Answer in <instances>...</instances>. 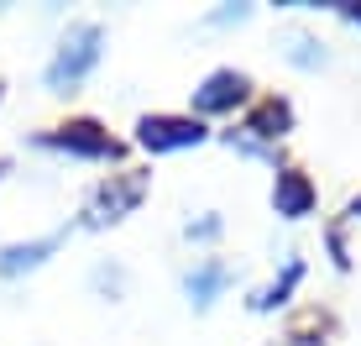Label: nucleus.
I'll list each match as a JSON object with an SVG mask.
<instances>
[{
  "mask_svg": "<svg viewBox=\"0 0 361 346\" xmlns=\"http://www.w3.org/2000/svg\"><path fill=\"white\" fill-rule=\"evenodd\" d=\"M99 64V27H73L68 37H63V47H58V58L47 64V84L53 90H63V84H79L84 73H90Z\"/></svg>",
  "mask_w": 361,
  "mask_h": 346,
  "instance_id": "nucleus-1",
  "label": "nucleus"
},
{
  "mask_svg": "<svg viewBox=\"0 0 361 346\" xmlns=\"http://www.w3.org/2000/svg\"><path fill=\"white\" fill-rule=\"evenodd\" d=\"M136 142H142L147 153H183V147L204 142V126H199L194 116H142Z\"/></svg>",
  "mask_w": 361,
  "mask_h": 346,
  "instance_id": "nucleus-2",
  "label": "nucleus"
},
{
  "mask_svg": "<svg viewBox=\"0 0 361 346\" xmlns=\"http://www.w3.org/2000/svg\"><path fill=\"white\" fill-rule=\"evenodd\" d=\"M142 194H147V173H110L105 184H99V194H94V220H121V215H131L136 205H142Z\"/></svg>",
  "mask_w": 361,
  "mask_h": 346,
  "instance_id": "nucleus-3",
  "label": "nucleus"
},
{
  "mask_svg": "<svg viewBox=\"0 0 361 346\" xmlns=\"http://www.w3.org/2000/svg\"><path fill=\"white\" fill-rule=\"evenodd\" d=\"M241 100H246V73H235V68H215L194 90V110H204V116H220V110H231Z\"/></svg>",
  "mask_w": 361,
  "mask_h": 346,
  "instance_id": "nucleus-4",
  "label": "nucleus"
},
{
  "mask_svg": "<svg viewBox=\"0 0 361 346\" xmlns=\"http://www.w3.org/2000/svg\"><path fill=\"white\" fill-rule=\"evenodd\" d=\"M47 142H53V147H68V153H79V157H116L110 131H99L94 121H68V126H58Z\"/></svg>",
  "mask_w": 361,
  "mask_h": 346,
  "instance_id": "nucleus-5",
  "label": "nucleus"
},
{
  "mask_svg": "<svg viewBox=\"0 0 361 346\" xmlns=\"http://www.w3.org/2000/svg\"><path fill=\"white\" fill-rule=\"evenodd\" d=\"M272 205H278V215H283V220L309 215V210H314V184H309L298 168H283V173H278V184H272Z\"/></svg>",
  "mask_w": 361,
  "mask_h": 346,
  "instance_id": "nucleus-6",
  "label": "nucleus"
},
{
  "mask_svg": "<svg viewBox=\"0 0 361 346\" xmlns=\"http://www.w3.org/2000/svg\"><path fill=\"white\" fill-rule=\"evenodd\" d=\"M226 263H199L194 273H189V299H194V310H204V304H215V294L226 289Z\"/></svg>",
  "mask_w": 361,
  "mask_h": 346,
  "instance_id": "nucleus-7",
  "label": "nucleus"
},
{
  "mask_svg": "<svg viewBox=\"0 0 361 346\" xmlns=\"http://www.w3.org/2000/svg\"><path fill=\"white\" fill-rule=\"evenodd\" d=\"M288 126H293L288 100H262V105L252 110V121H246V131H257V137H283Z\"/></svg>",
  "mask_w": 361,
  "mask_h": 346,
  "instance_id": "nucleus-8",
  "label": "nucleus"
},
{
  "mask_svg": "<svg viewBox=\"0 0 361 346\" xmlns=\"http://www.w3.org/2000/svg\"><path fill=\"white\" fill-rule=\"evenodd\" d=\"M298 278H304V263L293 257V263L283 268V278H278V283H267V289L252 299V310H278V304H283V299H288V294L298 289Z\"/></svg>",
  "mask_w": 361,
  "mask_h": 346,
  "instance_id": "nucleus-9",
  "label": "nucleus"
},
{
  "mask_svg": "<svg viewBox=\"0 0 361 346\" xmlns=\"http://www.w3.org/2000/svg\"><path fill=\"white\" fill-rule=\"evenodd\" d=\"M53 246H58L53 237H42V241H32V246H11V252L0 257V273H21V268H37L47 252H53Z\"/></svg>",
  "mask_w": 361,
  "mask_h": 346,
  "instance_id": "nucleus-10",
  "label": "nucleus"
},
{
  "mask_svg": "<svg viewBox=\"0 0 361 346\" xmlns=\"http://www.w3.org/2000/svg\"><path fill=\"white\" fill-rule=\"evenodd\" d=\"M325 330H330V315L325 310H304V315H293L288 341L293 346H314V336H325Z\"/></svg>",
  "mask_w": 361,
  "mask_h": 346,
  "instance_id": "nucleus-11",
  "label": "nucleus"
},
{
  "mask_svg": "<svg viewBox=\"0 0 361 346\" xmlns=\"http://www.w3.org/2000/svg\"><path fill=\"white\" fill-rule=\"evenodd\" d=\"M288 58H293V64H319V53H314V42H309V37H288Z\"/></svg>",
  "mask_w": 361,
  "mask_h": 346,
  "instance_id": "nucleus-12",
  "label": "nucleus"
},
{
  "mask_svg": "<svg viewBox=\"0 0 361 346\" xmlns=\"http://www.w3.org/2000/svg\"><path fill=\"white\" fill-rule=\"evenodd\" d=\"M220 231V220H199V226H189V237H215Z\"/></svg>",
  "mask_w": 361,
  "mask_h": 346,
  "instance_id": "nucleus-13",
  "label": "nucleus"
},
{
  "mask_svg": "<svg viewBox=\"0 0 361 346\" xmlns=\"http://www.w3.org/2000/svg\"><path fill=\"white\" fill-rule=\"evenodd\" d=\"M341 16H345V21H356V27H361V6H341Z\"/></svg>",
  "mask_w": 361,
  "mask_h": 346,
  "instance_id": "nucleus-14",
  "label": "nucleus"
}]
</instances>
